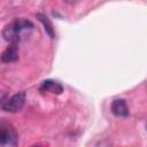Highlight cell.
<instances>
[{
	"label": "cell",
	"instance_id": "cell-1",
	"mask_svg": "<svg viewBox=\"0 0 147 147\" xmlns=\"http://www.w3.org/2000/svg\"><path fill=\"white\" fill-rule=\"evenodd\" d=\"M32 22L28 20H15L11 23L7 24L2 30V36L6 41L9 44H16L21 39V33L28 29H32Z\"/></svg>",
	"mask_w": 147,
	"mask_h": 147
},
{
	"label": "cell",
	"instance_id": "cell-2",
	"mask_svg": "<svg viewBox=\"0 0 147 147\" xmlns=\"http://www.w3.org/2000/svg\"><path fill=\"white\" fill-rule=\"evenodd\" d=\"M17 133L15 127L7 121H0V146H16Z\"/></svg>",
	"mask_w": 147,
	"mask_h": 147
},
{
	"label": "cell",
	"instance_id": "cell-3",
	"mask_svg": "<svg viewBox=\"0 0 147 147\" xmlns=\"http://www.w3.org/2000/svg\"><path fill=\"white\" fill-rule=\"evenodd\" d=\"M24 102H25V93L18 92L11 95L10 98L6 99L1 103V108L2 110L8 111V113H17L18 110L22 109V107L24 106Z\"/></svg>",
	"mask_w": 147,
	"mask_h": 147
},
{
	"label": "cell",
	"instance_id": "cell-4",
	"mask_svg": "<svg viewBox=\"0 0 147 147\" xmlns=\"http://www.w3.org/2000/svg\"><path fill=\"white\" fill-rule=\"evenodd\" d=\"M111 113L117 117H127L130 111L129 107L123 99H116L111 103Z\"/></svg>",
	"mask_w": 147,
	"mask_h": 147
},
{
	"label": "cell",
	"instance_id": "cell-5",
	"mask_svg": "<svg viewBox=\"0 0 147 147\" xmlns=\"http://www.w3.org/2000/svg\"><path fill=\"white\" fill-rule=\"evenodd\" d=\"M18 60V48L16 44H10L1 54V61L5 63L16 62Z\"/></svg>",
	"mask_w": 147,
	"mask_h": 147
},
{
	"label": "cell",
	"instance_id": "cell-6",
	"mask_svg": "<svg viewBox=\"0 0 147 147\" xmlns=\"http://www.w3.org/2000/svg\"><path fill=\"white\" fill-rule=\"evenodd\" d=\"M39 90L42 91V92H51V93H54V94H60V93H62L63 87L59 82L47 79V80H44L41 83Z\"/></svg>",
	"mask_w": 147,
	"mask_h": 147
},
{
	"label": "cell",
	"instance_id": "cell-7",
	"mask_svg": "<svg viewBox=\"0 0 147 147\" xmlns=\"http://www.w3.org/2000/svg\"><path fill=\"white\" fill-rule=\"evenodd\" d=\"M37 17H38V20L42 23L46 33H47L51 38H54V34H55V33H54V28H53L52 22L48 20V17H46V16L42 15V14H37Z\"/></svg>",
	"mask_w": 147,
	"mask_h": 147
},
{
	"label": "cell",
	"instance_id": "cell-8",
	"mask_svg": "<svg viewBox=\"0 0 147 147\" xmlns=\"http://www.w3.org/2000/svg\"><path fill=\"white\" fill-rule=\"evenodd\" d=\"M65 2H68V3H76V2H78L79 0H64Z\"/></svg>",
	"mask_w": 147,
	"mask_h": 147
}]
</instances>
